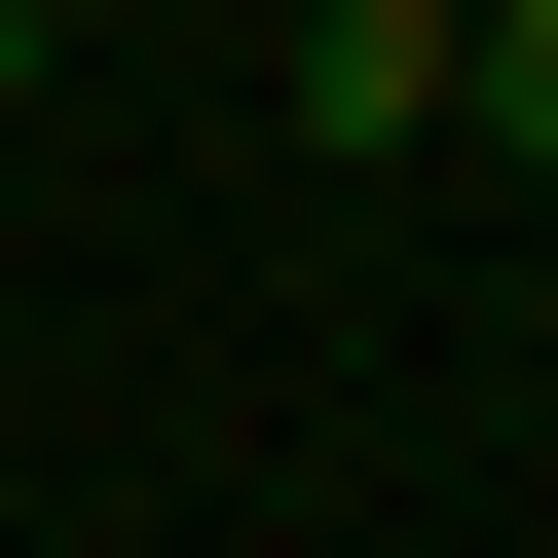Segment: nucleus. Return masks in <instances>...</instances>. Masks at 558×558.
<instances>
[{"mask_svg":"<svg viewBox=\"0 0 558 558\" xmlns=\"http://www.w3.org/2000/svg\"><path fill=\"white\" fill-rule=\"evenodd\" d=\"M447 112H484V149L558 186V0H484V38H447Z\"/></svg>","mask_w":558,"mask_h":558,"instance_id":"f03ea898","label":"nucleus"},{"mask_svg":"<svg viewBox=\"0 0 558 558\" xmlns=\"http://www.w3.org/2000/svg\"><path fill=\"white\" fill-rule=\"evenodd\" d=\"M38 75H75V0H0V112H38Z\"/></svg>","mask_w":558,"mask_h":558,"instance_id":"7ed1b4c3","label":"nucleus"},{"mask_svg":"<svg viewBox=\"0 0 558 558\" xmlns=\"http://www.w3.org/2000/svg\"><path fill=\"white\" fill-rule=\"evenodd\" d=\"M447 38H484V0H447Z\"/></svg>","mask_w":558,"mask_h":558,"instance_id":"20e7f679","label":"nucleus"},{"mask_svg":"<svg viewBox=\"0 0 558 558\" xmlns=\"http://www.w3.org/2000/svg\"><path fill=\"white\" fill-rule=\"evenodd\" d=\"M299 149H447V0H336L299 38Z\"/></svg>","mask_w":558,"mask_h":558,"instance_id":"f257e3e1","label":"nucleus"}]
</instances>
